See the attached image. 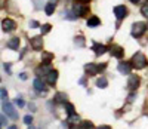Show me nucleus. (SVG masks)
Segmentation results:
<instances>
[{
    "mask_svg": "<svg viewBox=\"0 0 148 129\" xmlns=\"http://www.w3.org/2000/svg\"><path fill=\"white\" fill-rule=\"evenodd\" d=\"M133 99H135V94H130L129 95V101H133Z\"/></svg>",
    "mask_w": 148,
    "mask_h": 129,
    "instance_id": "obj_38",
    "label": "nucleus"
},
{
    "mask_svg": "<svg viewBox=\"0 0 148 129\" xmlns=\"http://www.w3.org/2000/svg\"><path fill=\"white\" fill-rule=\"evenodd\" d=\"M30 108H31V111H36L37 108H36V106L34 104H30Z\"/></svg>",
    "mask_w": 148,
    "mask_h": 129,
    "instance_id": "obj_39",
    "label": "nucleus"
},
{
    "mask_svg": "<svg viewBox=\"0 0 148 129\" xmlns=\"http://www.w3.org/2000/svg\"><path fill=\"white\" fill-rule=\"evenodd\" d=\"M130 64H132L133 68L141 70V68H144L147 66V58H145V55L142 52H136V54L132 57V62Z\"/></svg>",
    "mask_w": 148,
    "mask_h": 129,
    "instance_id": "obj_1",
    "label": "nucleus"
},
{
    "mask_svg": "<svg viewBox=\"0 0 148 129\" xmlns=\"http://www.w3.org/2000/svg\"><path fill=\"white\" fill-rule=\"evenodd\" d=\"M3 110H5V113L9 116V117L18 119V113L15 111V108H14V106H12V104H9V102H3Z\"/></svg>",
    "mask_w": 148,
    "mask_h": 129,
    "instance_id": "obj_5",
    "label": "nucleus"
},
{
    "mask_svg": "<svg viewBox=\"0 0 148 129\" xmlns=\"http://www.w3.org/2000/svg\"><path fill=\"white\" fill-rule=\"evenodd\" d=\"M145 30H147V24H144V22H135L133 25H132V36L133 37H141L144 33H145Z\"/></svg>",
    "mask_w": 148,
    "mask_h": 129,
    "instance_id": "obj_2",
    "label": "nucleus"
},
{
    "mask_svg": "<svg viewBox=\"0 0 148 129\" xmlns=\"http://www.w3.org/2000/svg\"><path fill=\"white\" fill-rule=\"evenodd\" d=\"M92 49H93V52H95V54H96L98 57L107 52V46H104V45H101V43H93Z\"/></svg>",
    "mask_w": 148,
    "mask_h": 129,
    "instance_id": "obj_13",
    "label": "nucleus"
},
{
    "mask_svg": "<svg viewBox=\"0 0 148 129\" xmlns=\"http://www.w3.org/2000/svg\"><path fill=\"white\" fill-rule=\"evenodd\" d=\"M74 12L79 15V17H84L86 14H89V8L86 6V5H82V3H77V5H74L73 6Z\"/></svg>",
    "mask_w": 148,
    "mask_h": 129,
    "instance_id": "obj_7",
    "label": "nucleus"
},
{
    "mask_svg": "<svg viewBox=\"0 0 148 129\" xmlns=\"http://www.w3.org/2000/svg\"><path fill=\"white\" fill-rule=\"evenodd\" d=\"M49 31H51V24H45V25H42V28H40L42 36H43V34H47Z\"/></svg>",
    "mask_w": 148,
    "mask_h": 129,
    "instance_id": "obj_25",
    "label": "nucleus"
},
{
    "mask_svg": "<svg viewBox=\"0 0 148 129\" xmlns=\"http://www.w3.org/2000/svg\"><path fill=\"white\" fill-rule=\"evenodd\" d=\"M74 45H76L77 48H83L84 46V37L83 36H77L76 39H74Z\"/></svg>",
    "mask_w": 148,
    "mask_h": 129,
    "instance_id": "obj_22",
    "label": "nucleus"
},
{
    "mask_svg": "<svg viewBox=\"0 0 148 129\" xmlns=\"http://www.w3.org/2000/svg\"><path fill=\"white\" fill-rule=\"evenodd\" d=\"M51 2H56V0H51Z\"/></svg>",
    "mask_w": 148,
    "mask_h": 129,
    "instance_id": "obj_42",
    "label": "nucleus"
},
{
    "mask_svg": "<svg viewBox=\"0 0 148 129\" xmlns=\"http://www.w3.org/2000/svg\"><path fill=\"white\" fill-rule=\"evenodd\" d=\"M64 17H65L67 19H70V21H76L79 15H77L76 12H74V9H73V10H65V12H64Z\"/></svg>",
    "mask_w": 148,
    "mask_h": 129,
    "instance_id": "obj_19",
    "label": "nucleus"
},
{
    "mask_svg": "<svg viewBox=\"0 0 148 129\" xmlns=\"http://www.w3.org/2000/svg\"><path fill=\"white\" fill-rule=\"evenodd\" d=\"M141 12H142V15H144V17H147V18H148V6H147V5H145V6H142Z\"/></svg>",
    "mask_w": 148,
    "mask_h": 129,
    "instance_id": "obj_30",
    "label": "nucleus"
},
{
    "mask_svg": "<svg viewBox=\"0 0 148 129\" xmlns=\"http://www.w3.org/2000/svg\"><path fill=\"white\" fill-rule=\"evenodd\" d=\"M51 70H52V68H51V66H49V62H43V66H40L36 71H37V74H43V76H46Z\"/></svg>",
    "mask_w": 148,
    "mask_h": 129,
    "instance_id": "obj_16",
    "label": "nucleus"
},
{
    "mask_svg": "<svg viewBox=\"0 0 148 129\" xmlns=\"http://www.w3.org/2000/svg\"><path fill=\"white\" fill-rule=\"evenodd\" d=\"M139 86V77L138 76H130L129 77V82H127V88L130 91H136Z\"/></svg>",
    "mask_w": 148,
    "mask_h": 129,
    "instance_id": "obj_8",
    "label": "nucleus"
},
{
    "mask_svg": "<svg viewBox=\"0 0 148 129\" xmlns=\"http://www.w3.org/2000/svg\"><path fill=\"white\" fill-rule=\"evenodd\" d=\"M28 25H30V28H37V27H39V25H40V24H39V22H37V21H34V19H31Z\"/></svg>",
    "mask_w": 148,
    "mask_h": 129,
    "instance_id": "obj_28",
    "label": "nucleus"
},
{
    "mask_svg": "<svg viewBox=\"0 0 148 129\" xmlns=\"http://www.w3.org/2000/svg\"><path fill=\"white\" fill-rule=\"evenodd\" d=\"M24 122H25V125H31L33 117H31V116H25V117H24Z\"/></svg>",
    "mask_w": 148,
    "mask_h": 129,
    "instance_id": "obj_31",
    "label": "nucleus"
},
{
    "mask_svg": "<svg viewBox=\"0 0 148 129\" xmlns=\"http://www.w3.org/2000/svg\"><path fill=\"white\" fill-rule=\"evenodd\" d=\"M107 85H108V80L105 79L104 76L101 77V79H98V82H96V86H98V88H101V89L107 88Z\"/></svg>",
    "mask_w": 148,
    "mask_h": 129,
    "instance_id": "obj_23",
    "label": "nucleus"
},
{
    "mask_svg": "<svg viewBox=\"0 0 148 129\" xmlns=\"http://www.w3.org/2000/svg\"><path fill=\"white\" fill-rule=\"evenodd\" d=\"M3 68L8 74H10V64H3Z\"/></svg>",
    "mask_w": 148,
    "mask_h": 129,
    "instance_id": "obj_33",
    "label": "nucleus"
},
{
    "mask_svg": "<svg viewBox=\"0 0 148 129\" xmlns=\"http://www.w3.org/2000/svg\"><path fill=\"white\" fill-rule=\"evenodd\" d=\"M56 79H58V73L55 70H51L47 74H46V80L49 85H55L56 83Z\"/></svg>",
    "mask_w": 148,
    "mask_h": 129,
    "instance_id": "obj_14",
    "label": "nucleus"
},
{
    "mask_svg": "<svg viewBox=\"0 0 148 129\" xmlns=\"http://www.w3.org/2000/svg\"><path fill=\"white\" fill-rule=\"evenodd\" d=\"M30 45H31V48H33L34 50H42V48H43V40H42V36L31 37Z\"/></svg>",
    "mask_w": 148,
    "mask_h": 129,
    "instance_id": "obj_6",
    "label": "nucleus"
},
{
    "mask_svg": "<svg viewBox=\"0 0 148 129\" xmlns=\"http://www.w3.org/2000/svg\"><path fill=\"white\" fill-rule=\"evenodd\" d=\"M130 2H132V3H139L141 0H130Z\"/></svg>",
    "mask_w": 148,
    "mask_h": 129,
    "instance_id": "obj_40",
    "label": "nucleus"
},
{
    "mask_svg": "<svg viewBox=\"0 0 148 129\" xmlns=\"http://www.w3.org/2000/svg\"><path fill=\"white\" fill-rule=\"evenodd\" d=\"M99 24H101V21H99V18H98V17H89L88 18V27H90V28L98 27Z\"/></svg>",
    "mask_w": 148,
    "mask_h": 129,
    "instance_id": "obj_17",
    "label": "nucleus"
},
{
    "mask_svg": "<svg viewBox=\"0 0 148 129\" xmlns=\"http://www.w3.org/2000/svg\"><path fill=\"white\" fill-rule=\"evenodd\" d=\"M15 104H16L18 107H24V106H25V102H24L21 98H16V99H15Z\"/></svg>",
    "mask_w": 148,
    "mask_h": 129,
    "instance_id": "obj_29",
    "label": "nucleus"
},
{
    "mask_svg": "<svg viewBox=\"0 0 148 129\" xmlns=\"http://www.w3.org/2000/svg\"><path fill=\"white\" fill-rule=\"evenodd\" d=\"M2 28H3V31H6V33H9V31H14L15 28H16V22L14 21V19H3L2 21Z\"/></svg>",
    "mask_w": 148,
    "mask_h": 129,
    "instance_id": "obj_4",
    "label": "nucleus"
},
{
    "mask_svg": "<svg viewBox=\"0 0 148 129\" xmlns=\"http://www.w3.org/2000/svg\"><path fill=\"white\" fill-rule=\"evenodd\" d=\"M80 2H88V0H80Z\"/></svg>",
    "mask_w": 148,
    "mask_h": 129,
    "instance_id": "obj_41",
    "label": "nucleus"
},
{
    "mask_svg": "<svg viewBox=\"0 0 148 129\" xmlns=\"http://www.w3.org/2000/svg\"><path fill=\"white\" fill-rule=\"evenodd\" d=\"M55 102H58V104H65V102H67V94L58 92L55 95Z\"/></svg>",
    "mask_w": 148,
    "mask_h": 129,
    "instance_id": "obj_18",
    "label": "nucleus"
},
{
    "mask_svg": "<svg viewBox=\"0 0 148 129\" xmlns=\"http://www.w3.org/2000/svg\"><path fill=\"white\" fill-rule=\"evenodd\" d=\"M84 70H86V73H88V74L95 76L96 73H99V66H95V64H86Z\"/></svg>",
    "mask_w": 148,
    "mask_h": 129,
    "instance_id": "obj_12",
    "label": "nucleus"
},
{
    "mask_svg": "<svg viewBox=\"0 0 148 129\" xmlns=\"http://www.w3.org/2000/svg\"><path fill=\"white\" fill-rule=\"evenodd\" d=\"M0 125H2V128H5V126L8 125V120H6V117H5V114H2V122H0Z\"/></svg>",
    "mask_w": 148,
    "mask_h": 129,
    "instance_id": "obj_32",
    "label": "nucleus"
},
{
    "mask_svg": "<svg viewBox=\"0 0 148 129\" xmlns=\"http://www.w3.org/2000/svg\"><path fill=\"white\" fill-rule=\"evenodd\" d=\"M45 10H46V15H52L53 12H55V5H53V2L49 3V5H46V6H45Z\"/></svg>",
    "mask_w": 148,
    "mask_h": 129,
    "instance_id": "obj_24",
    "label": "nucleus"
},
{
    "mask_svg": "<svg viewBox=\"0 0 148 129\" xmlns=\"http://www.w3.org/2000/svg\"><path fill=\"white\" fill-rule=\"evenodd\" d=\"M53 59V54L51 52H42V62H51Z\"/></svg>",
    "mask_w": 148,
    "mask_h": 129,
    "instance_id": "obj_21",
    "label": "nucleus"
},
{
    "mask_svg": "<svg viewBox=\"0 0 148 129\" xmlns=\"http://www.w3.org/2000/svg\"><path fill=\"white\" fill-rule=\"evenodd\" d=\"M6 98H8V92H6V91H5V89H3V88H2V99H3V101H5V99H6Z\"/></svg>",
    "mask_w": 148,
    "mask_h": 129,
    "instance_id": "obj_35",
    "label": "nucleus"
},
{
    "mask_svg": "<svg viewBox=\"0 0 148 129\" xmlns=\"http://www.w3.org/2000/svg\"><path fill=\"white\" fill-rule=\"evenodd\" d=\"M64 106H65V108H67V113H68V114H73V113H74V106H73V104H70V102H65Z\"/></svg>",
    "mask_w": 148,
    "mask_h": 129,
    "instance_id": "obj_26",
    "label": "nucleus"
},
{
    "mask_svg": "<svg viewBox=\"0 0 148 129\" xmlns=\"http://www.w3.org/2000/svg\"><path fill=\"white\" fill-rule=\"evenodd\" d=\"M80 126H83V128H92V126H93V125H92V123H90V122H83V123H82V125H80Z\"/></svg>",
    "mask_w": 148,
    "mask_h": 129,
    "instance_id": "obj_34",
    "label": "nucleus"
},
{
    "mask_svg": "<svg viewBox=\"0 0 148 129\" xmlns=\"http://www.w3.org/2000/svg\"><path fill=\"white\" fill-rule=\"evenodd\" d=\"M110 54L113 55V57H116V58H123V49L120 48V46H117V45H113L110 49Z\"/></svg>",
    "mask_w": 148,
    "mask_h": 129,
    "instance_id": "obj_9",
    "label": "nucleus"
},
{
    "mask_svg": "<svg viewBox=\"0 0 148 129\" xmlns=\"http://www.w3.org/2000/svg\"><path fill=\"white\" fill-rule=\"evenodd\" d=\"M34 8H36V9H42V8H43L42 0H34Z\"/></svg>",
    "mask_w": 148,
    "mask_h": 129,
    "instance_id": "obj_27",
    "label": "nucleus"
},
{
    "mask_svg": "<svg viewBox=\"0 0 148 129\" xmlns=\"http://www.w3.org/2000/svg\"><path fill=\"white\" fill-rule=\"evenodd\" d=\"M80 85L82 86H86V79H84V77H82V79H80Z\"/></svg>",
    "mask_w": 148,
    "mask_h": 129,
    "instance_id": "obj_36",
    "label": "nucleus"
},
{
    "mask_svg": "<svg viewBox=\"0 0 148 129\" xmlns=\"http://www.w3.org/2000/svg\"><path fill=\"white\" fill-rule=\"evenodd\" d=\"M33 86H34V89H36V92H39V94H45L47 89H46V86H45V83L40 80V79H36L34 80V83H33Z\"/></svg>",
    "mask_w": 148,
    "mask_h": 129,
    "instance_id": "obj_10",
    "label": "nucleus"
},
{
    "mask_svg": "<svg viewBox=\"0 0 148 129\" xmlns=\"http://www.w3.org/2000/svg\"><path fill=\"white\" fill-rule=\"evenodd\" d=\"M117 68H119V71L121 74H129L130 70H132V64H129V62H120Z\"/></svg>",
    "mask_w": 148,
    "mask_h": 129,
    "instance_id": "obj_11",
    "label": "nucleus"
},
{
    "mask_svg": "<svg viewBox=\"0 0 148 129\" xmlns=\"http://www.w3.org/2000/svg\"><path fill=\"white\" fill-rule=\"evenodd\" d=\"M8 49H12V50H18V46H19V39L18 37H12L10 40L6 43Z\"/></svg>",
    "mask_w": 148,
    "mask_h": 129,
    "instance_id": "obj_15",
    "label": "nucleus"
},
{
    "mask_svg": "<svg viewBox=\"0 0 148 129\" xmlns=\"http://www.w3.org/2000/svg\"><path fill=\"white\" fill-rule=\"evenodd\" d=\"M19 77H21L22 80H25V79H27V74H25V73H21V74H19Z\"/></svg>",
    "mask_w": 148,
    "mask_h": 129,
    "instance_id": "obj_37",
    "label": "nucleus"
},
{
    "mask_svg": "<svg viewBox=\"0 0 148 129\" xmlns=\"http://www.w3.org/2000/svg\"><path fill=\"white\" fill-rule=\"evenodd\" d=\"M80 122V119H79V116L77 114H68V123L71 125V126H74V125H76V123H79Z\"/></svg>",
    "mask_w": 148,
    "mask_h": 129,
    "instance_id": "obj_20",
    "label": "nucleus"
},
{
    "mask_svg": "<svg viewBox=\"0 0 148 129\" xmlns=\"http://www.w3.org/2000/svg\"><path fill=\"white\" fill-rule=\"evenodd\" d=\"M114 15H116V18H117L119 21H121L123 18L127 17V8L123 6V5L116 6V8H114Z\"/></svg>",
    "mask_w": 148,
    "mask_h": 129,
    "instance_id": "obj_3",
    "label": "nucleus"
}]
</instances>
